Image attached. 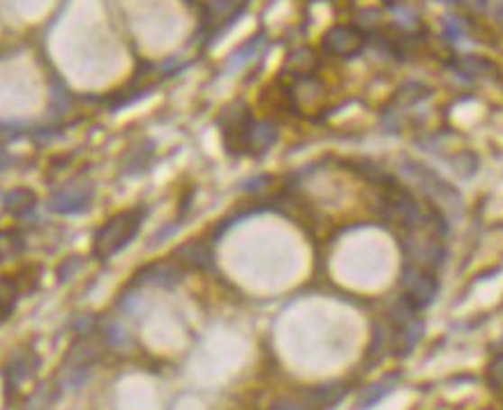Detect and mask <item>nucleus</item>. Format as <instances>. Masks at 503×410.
I'll list each match as a JSON object with an SVG mask.
<instances>
[{
    "mask_svg": "<svg viewBox=\"0 0 503 410\" xmlns=\"http://www.w3.org/2000/svg\"><path fill=\"white\" fill-rule=\"evenodd\" d=\"M316 63L319 60H316V53L312 49H298V51H294L287 58V69L294 72V77L307 78L316 69Z\"/></svg>",
    "mask_w": 503,
    "mask_h": 410,
    "instance_id": "obj_15",
    "label": "nucleus"
},
{
    "mask_svg": "<svg viewBox=\"0 0 503 410\" xmlns=\"http://www.w3.org/2000/svg\"><path fill=\"white\" fill-rule=\"evenodd\" d=\"M259 44H261V37H254V40H252V42L247 44V47H242L241 51H238L236 56H233V60H231V68H241L242 63H247L252 53H254L259 49Z\"/></svg>",
    "mask_w": 503,
    "mask_h": 410,
    "instance_id": "obj_20",
    "label": "nucleus"
},
{
    "mask_svg": "<svg viewBox=\"0 0 503 410\" xmlns=\"http://www.w3.org/2000/svg\"><path fill=\"white\" fill-rule=\"evenodd\" d=\"M173 256H176L180 265H187V268H195V270H206V268L213 265V251L201 240H192V242L183 244Z\"/></svg>",
    "mask_w": 503,
    "mask_h": 410,
    "instance_id": "obj_11",
    "label": "nucleus"
},
{
    "mask_svg": "<svg viewBox=\"0 0 503 410\" xmlns=\"http://www.w3.org/2000/svg\"><path fill=\"white\" fill-rule=\"evenodd\" d=\"M488 383L494 392H503V353H498L497 358L489 362L488 367Z\"/></svg>",
    "mask_w": 503,
    "mask_h": 410,
    "instance_id": "obj_19",
    "label": "nucleus"
},
{
    "mask_svg": "<svg viewBox=\"0 0 503 410\" xmlns=\"http://www.w3.org/2000/svg\"><path fill=\"white\" fill-rule=\"evenodd\" d=\"M137 284L160 286V288H171V286L183 281V265L178 260H155L146 265L134 275Z\"/></svg>",
    "mask_w": 503,
    "mask_h": 410,
    "instance_id": "obj_7",
    "label": "nucleus"
},
{
    "mask_svg": "<svg viewBox=\"0 0 503 410\" xmlns=\"http://www.w3.org/2000/svg\"><path fill=\"white\" fill-rule=\"evenodd\" d=\"M3 161H5V152L0 150V164H3Z\"/></svg>",
    "mask_w": 503,
    "mask_h": 410,
    "instance_id": "obj_24",
    "label": "nucleus"
},
{
    "mask_svg": "<svg viewBox=\"0 0 503 410\" xmlns=\"http://www.w3.org/2000/svg\"><path fill=\"white\" fill-rule=\"evenodd\" d=\"M383 3H386V5H399L402 0H383Z\"/></svg>",
    "mask_w": 503,
    "mask_h": 410,
    "instance_id": "obj_23",
    "label": "nucleus"
},
{
    "mask_svg": "<svg viewBox=\"0 0 503 410\" xmlns=\"http://www.w3.org/2000/svg\"><path fill=\"white\" fill-rule=\"evenodd\" d=\"M398 380H399V376H389V378H383V380H379V383L370 385V387H367L365 392L361 395V399H358V410L374 408V405H377L383 396H389L390 392H393L395 385H398Z\"/></svg>",
    "mask_w": 503,
    "mask_h": 410,
    "instance_id": "obj_14",
    "label": "nucleus"
},
{
    "mask_svg": "<svg viewBox=\"0 0 503 410\" xmlns=\"http://www.w3.org/2000/svg\"><path fill=\"white\" fill-rule=\"evenodd\" d=\"M402 250L414 265L439 268L444 263V244L434 238H425V235L414 233L411 238L402 240Z\"/></svg>",
    "mask_w": 503,
    "mask_h": 410,
    "instance_id": "obj_5",
    "label": "nucleus"
},
{
    "mask_svg": "<svg viewBox=\"0 0 503 410\" xmlns=\"http://www.w3.org/2000/svg\"><path fill=\"white\" fill-rule=\"evenodd\" d=\"M389 194L383 198V213H386V219L402 229L409 231H420L430 226L432 219H436L439 214L430 213V210L420 208V203L411 196L409 192L399 185H389Z\"/></svg>",
    "mask_w": 503,
    "mask_h": 410,
    "instance_id": "obj_2",
    "label": "nucleus"
},
{
    "mask_svg": "<svg viewBox=\"0 0 503 410\" xmlns=\"http://www.w3.org/2000/svg\"><path fill=\"white\" fill-rule=\"evenodd\" d=\"M464 26L460 23V19H446V35L451 37V42H460Z\"/></svg>",
    "mask_w": 503,
    "mask_h": 410,
    "instance_id": "obj_21",
    "label": "nucleus"
},
{
    "mask_svg": "<svg viewBox=\"0 0 503 410\" xmlns=\"http://www.w3.org/2000/svg\"><path fill=\"white\" fill-rule=\"evenodd\" d=\"M402 300L414 312H420V309L434 302L436 293H439V279H436L430 268L407 263L402 270Z\"/></svg>",
    "mask_w": 503,
    "mask_h": 410,
    "instance_id": "obj_3",
    "label": "nucleus"
},
{
    "mask_svg": "<svg viewBox=\"0 0 503 410\" xmlns=\"http://www.w3.org/2000/svg\"><path fill=\"white\" fill-rule=\"evenodd\" d=\"M367 37L362 28L349 26V23H337L331 31H325L324 40H321V49L324 53L333 58H353L365 49Z\"/></svg>",
    "mask_w": 503,
    "mask_h": 410,
    "instance_id": "obj_4",
    "label": "nucleus"
},
{
    "mask_svg": "<svg viewBox=\"0 0 503 410\" xmlns=\"http://www.w3.org/2000/svg\"><path fill=\"white\" fill-rule=\"evenodd\" d=\"M3 205H5L7 213L14 214V217H23V214H28L37 205V196L35 192H31L28 187H16L3 198Z\"/></svg>",
    "mask_w": 503,
    "mask_h": 410,
    "instance_id": "obj_13",
    "label": "nucleus"
},
{
    "mask_svg": "<svg viewBox=\"0 0 503 410\" xmlns=\"http://www.w3.org/2000/svg\"><path fill=\"white\" fill-rule=\"evenodd\" d=\"M441 3H451V5H455L457 0H441Z\"/></svg>",
    "mask_w": 503,
    "mask_h": 410,
    "instance_id": "obj_25",
    "label": "nucleus"
},
{
    "mask_svg": "<svg viewBox=\"0 0 503 410\" xmlns=\"http://www.w3.org/2000/svg\"><path fill=\"white\" fill-rule=\"evenodd\" d=\"M453 68H455L460 74H464V77H488V74L497 72V68H494L489 60L478 56L457 58L455 63H453Z\"/></svg>",
    "mask_w": 503,
    "mask_h": 410,
    "instance_id": "obj_16",
    "label": "nucleus"
},
{
    "mask_svg": "<svg viewBox=\"0 0 503 410\" xmlns=\"http://www.w3.org/2000/svg\"><path fill=\"white\" fill-rule=\"evenodd\" d=\"M90 205V189L86 187H68L60 189L51 196L49 201V208L51 213L58 214H79L84 213Z\"/></svg>",
    "mask_w": 503,
    "mask_h": 410,
    "instance_id": "obj_9",
    "label": "nucleus"
},
{
    "mask_svg": "<svg viewBox=\"0 0 503 410\" xmlns=\"http://www.w3.org/2000/svg\"><path fill=\"white\" fill-rule=\"evenodd\" d=\"M278 141V127L270 120H252L247 130L242 132L238 141V150H245L250 155H261Z\"/></svg>",
    "mask_w": 503,
    "mask_h": 410,
    "instance_id": "obj_6",
    "label": "nucleus"
},
{
    "mask_svg": "<svg viewBox=\"0 0 503 410\" xmlns=\"http://www.w3.org/2000/svg\"><path fill=\"white\" fill-rule=\"evenodd\" d=\"M143 217H146V210L132 208V210H123V213H115L114 217L106 219V222L102 223V229L95 233V240H93L95 259L109 260L111 256H115L121 250H125L127 244L137 238Z\"/></svg>",
    "mask_w": 503,
    "mask_h": 410,
    "instance_id": "obj_1",
    "label": "nucleus"
},
{
    "mask_svg": "<svg viewBox=\"0 0 503 410\" xmlns=\"http://www.w3.org/2000/svg\"><path fill=\"white\" fill-rule=\"evenodd\" d=\"M344 392L346 389H342V385H324V387H316L309 392V405L321 410L331 408V405L340 404Z\"/></svg>",
    "mask_w": 503,
    "mask_h": 410,
    "instance_id": "obj_18",
    "label": "nucleus"
},
{
    "mask_svg": "<svg viewBox=\"0 0 503 410\" xmlns=\"http://www.w3.org/2000/svg\"><path fill=\"white\" fill-rule=\"evenodd\" d=\"M423 339V321L420 318H409L398 325V333L393 337V351L399 358H407V355L418 346V342Z\"/></svg>",
    "mask_w": 503,
    "mask_h": 410,
    "instance_id": "obj_10",
    "label": "nucleus"
},
{
    "mask_svg": "<svg viewBox=\"0 0 503 410\" xmlns=\"http://www.w3.org/2000/svg\"><path fill=\"white\" fill-rule=\"evenodd\" d=\"M37 367V358L32 353H16L5 369L7 387H19L26 378L32 376V369Z\"/></svg>",
    "mask_w": 503,
    "mask_h": 410,
    "instance_id": "obj_12",
    "label": "nucleus"
},
{
    "mask_svg": "<svg viewBox=\"0 0 503 410\" xmlns=\"http://www.w3.org/2000/svg\"><path fill=\"white\" fill-rule=\"evenodd\" d=\"M19 300V286L12 277H0V323H5Z\"/></svg>",
    "mask_w": 503,
    "mask_h": 410,
    "instance_id": "obj_17",
    "label": "nucleus"
},
{
    "mask_svg": "<svg viewBox=\"0 0 503 410\" xmlns=\"http://www.w3.org/2000/svg\"><path fill=\"white\" fill-rule=\"evenodd\" d=\"M407 173H409L411 178H414L416 182H418L420 187L425 189V192L430 194L434 201H444L448 203L453 198V201H460V196H457L455 192H453L451 187H448L446 182L441 180L436 173H432L430 169H425L423 164H418V161H407Z\"/></svg>",
    "mask_w": 503,
    "mask_h": 410,
    "instance_id": "obj_8",
    "label": "nucleus"
},
{
    "mask_svg": "<svg viewBox=\"0 0 503 410\" xmlns=\"http://www.w3.org/2000/svg\"><path fill=\"white\" fill-rule=\"evenodd\" d=\"M270 410H309L307 405L298 404V401H291V399H282L278 401V404H273V408Z\"/></svg>",
    "mask_w": 503,
    "mask_h": 410,
    "instance_id": "obj_22",
    "label": "nucleus"
}]
</instances>
